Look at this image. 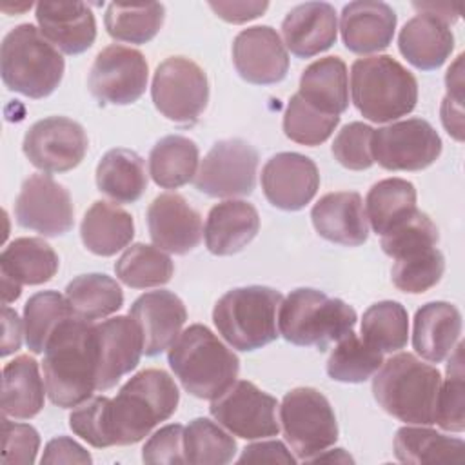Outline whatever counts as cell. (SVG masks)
I'll return each mask as SVG.
<instances>
[{
  "mask_svg": "<svg viewBox=\"0 0 465 465\" xmlns=\"http://www.w3.org/2000/svg\"><path fill=\"white\" fill-rule=\"evenodd\" d=\"M463 450L465 443L461 438L445 436L423 425H405L394 436V456L401 463L461 461Z\"/></svg>",
  "mask_w": 465,
  "mask_h": 465,
  "instance_id": "e575fe53",
  "label": "cell"
},
{
  "mask_svg": "<svg viewBox=\"0 0 465 465\" xmlns=\"http://www.w3.org/2000/svg\"><path fill=\"white\" fill-rule=\"evenodd\" d=\"M198 145L182 134L163 136L149 153V174L163 189H178L194 180L198 171Z\"/></svg>",
  "mask_w": 465,
  "mask_h": 465,
  "instance_id": "836d02e7",
  "label": "cell"
},
{
  "mask_svg": "<svg viewBox=\"0 0 465 465\" xmlns=\"http://www.w3.org/2000/svg\"><path fill=\"white\" fill-rule=\"evenodd\" d=\"M372 160L387 171H421L441 154V138L423 118H407L372 131Z\"/></svg>",
  "mask_w": 465,
  "mask_h": 465,
  "instance_id": "8fae6325",
  "label": "cell"
},
{
  "mask_svg": "<svg viewBox=\"0 0 465 465\" xmlns=\"http://www.w3.org/2000/svg\"><path fill=\"white\" fill-rule=\"evenodd\" d=\"M22 292V285L13 282L11 278L7 276H2V300H4V305H9L11 302H15Z\"/></svg>",
  "mask_w": 465,
  "mask_h": 465,
  "instance_id": "91938a15",
  "label": "cell"
},
{
  "mask_svg": "<svg viewBox=\"0 0 465 465\" xmlns=\"http://www.w3.org/2000/svg\"><path fill=\"white\" fill-rule=\"evenodd\" d=\"M381 351L369 345L363 338H358L354 331L338 340L327 360L329 378L343 383H361L381 367Z\"/></svg>",
  "mask_w": 465,
  "mask_h": 465,
  "instance_id": "7bdbcfd3",
  "label": "cell"
},
{
  "mask_svg": "<svg viewBox=\"0 0 465 465\" xmlns=\"http://www.w3.org/2000/svg\"><path fill=\"white\" fill-rule=\"evenodd\" d=\"M461 334V312L449 302H429L416 311L412 347L430 363L450 356Z\"/></svg>",
  "mask_w": 465,
  "mask_h": 465,
  "instance_id": "83f0119b",
  "label": "cell"
},
{
  "mask_svg": "<svg viewBox=\"0 0 465 465\" xmlns=\"http://www.w3.org/2000/svg\"><path fill=\"white\" fill-rule=\"evenodd\" d=\"M372 127L361 122H351L343 125L332 142V156L338 160L340 165L351 171H363L369 169L374 160L371 153V140H372Z\"/></svg>",
  "mask_w": 465,
  "mask_h": 465,
  "instance_id": "c3c4849f",
  "label": "cell"
},
{
  "mask_svg": "<svg viewBox=\"0 0 465 465\" xmlns=\"http://www.w3.org/2000/svg\"><path fill=\"white\" fill-rule=\"evenodd\" d=\"M463 341H458L449 356L447 380L440 385L436 400V416L443 430L463 432L465 429V372H463Z\"/></svg>",
  "mask_w": 465,
  "mask_h": 465,
  "instance_id": "ee69618b",
  "label": "cell"
},
{
  "mask_svg": "<svg viewBox=\"0 0 465 465\" xmlns=\"http://www.w3.org/2000/svg\"><path fill=\"white\" fill-rule=\"evenodd\" d=\"M438 240L440 234L436 223L429 218V214L416 209L381 234V249L385 254L398 260L436 247Z\"/></svg>",
  "mask_w": 465,
  "mask_h": 465,
  "instance_id": "bcb514c9",
  "label": "cell"
},
{
  "mask_svg": "<svg viewBox=\"0 0 465 465\" xmlns=\"http://www.w3.org/2000/svg\"><path fill=\"white\" fill-rule=\"evenodd\" d=\"M340 124V116L325 114L307 104L298 93L291 96L283 113V133L296 143L320 145L323 143Z\"/></svg>",
  "mask_w": 465,
  "mask_h": 465,
  "instance_id": "f6af8a7d",
  "label": "cell"
},
{
  "mask_svg": "<svg viewBox=\"0 0 465 465\" xmlns=\"http://www.w3.org/2000/svg\"><path fill=\"white\" fill-rule=\"evenodd\" d=\"M129 316L140 327L143 354L156 356L169 349L180 336L187 311L174 292L160 289L138 296L129 309Z\"/></svg>",
  "mask_w": 465,
  "mask_h": 465,
  "instance_id": "44dd1931",
  "label": "cell"
},
{
  "mask_svg": "<svg viewBox=\"0 0 465 465\" xmlns=\"http://www.w3.org/2000/svg\"><path fill=\"white\" fill-rule=\"evenodd\" d=\"M298 94L318 111L340 116L349 107L347 65L340 56H325L307 65L300 76Z\"/></svg>",
  "mask_w": 465,
  "mask_h": 465,
  "instance_id": "f1b7e54d",
  "label": "cell"
},
{
  "mask_svg": "<svg viewBox=\"0 0 465 465\" xmlns=\"http://www.w3.org/2000/svg\"><path fill=\"white\" fill-rule=\"evenodd\" d=\"M283 463V465H294L298 460L287 450V447L278 441V440H269V441H258L247 445L240 458L238 463Z\"/></svg>",
  "mask_w": 465,
  "mask_h": 465,
  "instance_id": "f5cc1de1",
  "label": "cell"
},
{
  "mask_svg": "<svg viewBox=\"0 0 465 465\" xmlns=\"http://www.w3.org/2000/svg\"><path fill=\"white\" fill-rule=\"evenodd\" d=\"M114 272L127 287L149 289L165 285L173 278L174 263L156 245L133 243L116 260Z\"/></svg>",
  "mask_w": 465,
  "mask_h": 465,
  "instance_id": "ab89813d",
  "label": "cell"
},
{
  "mask_svg": "<svg viewBox=\"0 0 465 465\" xmlns=\"http://www.w3.org/2000/svg\"><path fill=\"white\" fill-rule=\"evenodd\" d=\"M260 229L256 207L245 200H225L211 207L203 227L205 247L216 256H231L247 247Z\"/></svg>",
  "mask_w": 465,
  "mask_h": 465,
  "instance_id": "484cf974",
  "label": "cell"
},
{
  "mask_svg": "<svg viewBox=\"0 0 465 465\" xmlns=\"http://www.w3.org/2000/svg\"><path fill=\"white\" fill-rule=\"evenodd\" d=\"M316 163L300 153H278L262 169V189L267 202L282 211L303 209L318 193Z\"/></svg>",
  "mask_w": 465,
  "mask_h": 465,
  "instance_id": "e0dca14e",
  "label": "cell"
},
{
  "mask_svg": "<svg viewBox=\"0 0 465 465\" xmlns=\"http://www.w3.org/2000/svg\"><path fill=\"white\" fill-rule=\"evenodd\" d=\"M440 113H441V124L447 129V133L454 140L463 142V104H458L449 96H445L441 102Z\"/></svg>",
  "mask_w": 465,
  "mask_h": 465,
  "instance_id": "9f6ffc18",
  "label": "cell"
},
{
  "mask_svg": "<svg viewBox=\"0 0 465 465\" xmlns=\"http://www.w3.org/2000/svg\"><path fill=\"white\" fill-rule=\"evenodd\" d=\"M209 7L214 11L216 16H220L225 22L231 24H243L249 20H254L262 16L269 2L260 0H232V2H209Z\"/></svg>",
  "mask_w": 465,
  "mask_h": 465,
  "instance_id": "db71d44e",
  "label": "cell"
},
{
  "mask_svg": "<svg viewBox=\"0 0 465 465\" xmlns=\"http://www.w3.org/2000/svg\"><path fill=\"white\" fill-rule=\"evenodd\" d=\"M54 249L42 238H16L0 254V272L20 285H40L58 271Z\"/></svg>",
  "mask_w": 465,
  "mask_h": 465,
  "instance_id": "d6a6232c",
  "label": "cell"
},
{
  "mask_svg": "<svg viewBox=\"0 0 465 465\" xmlns=\"http://www.w3.org/2000/svg\"><path fill=\"white\" fill-rule=\"evenodd\" d=\"M282 35L283 45H287L294 56H316L336 42V9L327 2L300 4L285 15L282 22Z\"/></svg>",
  "mask_w": 465,
  "mask_h": 465,
  "instance_id": "d4e9b609",
  "label": "cell"
},
{
  "mask_svg": "<svg viewBox=\"0 0 465 465\" xmlns=\"http://www.w3.org/2000/svg\"><path fill=\"white\" fill-rule=\"evenodd\" d=\"M142 460L145 463H185L183 454V427L171 423L156 430L142 449Z\"/></svg>",
  "mask_w": 465,
  "mask_h": 465,
  "instance_id": "f907efd6",
  "label": "cell"
},
{
  "mask_svg": "<svg viewBox=\"0 0 465 465\" xmlns=\"http://www.w3.org/2000/svg\"><path fill=\"white\" fill-rule=\"evenodd\" d=\"M2 356H7L15 351L20 349L22 345V323L20 318L16 314V311H13L11 307L4 305L2 309Z\"/></svg>",
  "mask_w": 465,
  "mask_h": 465,
  "instance_id": "11a10c76",
  "label": "cell"
},
{
  "mask_svg": "<svg viewBox=\"0 0 465 465\" xmlns=\"http://www.w3.org/2000/svg\"><path fill=\"white\" fill-rule=\"evenodd\" d=\"M311 461H341V463H352L354 460H352L343 449H334V452L329 450V454H323V452L316 454Z\"/></svg>",
  "mask_w": 465,
  "mask_h": 465,
  "instance_id": "94428289",
  "label": "cell"
},
{
  "mask_svg": "<svg viewBox=\"0 0 465 465\" xmlns=\"http://www.w3.org/2000/svg\"><path fill=\"white\" fill-rule=\"evenodd\" d=\"M256 169L258 151L249 142L220 140L203 156L193 183L213 198L247 196L254 191Z\"/></svg>",
  "mask_w": 465,
  "mask_h": 465,
  "instance_id": "7c38bea8",
  "label": "cell"
},
{
  "mask_svg": "<svg viewBox=\"0 0 465 465\" xmlns=\"http://www.w3.org/2000/svg\"><path fill=\"white\" fill-rule=\"evenodd\" d=\"M356 320L349 303L309 287L291 291L278 309L280 334L294 345L320 351L349 334Z\"/></svg>",
  "mask_w": 465,
  "mask_h": 465,
  "instance_id": "ba28073f",
  "label": "cell"
},
{
  "mask_svg": "<svg viewBox=\"0 0 465 465\" xmlns=\"http://www.w3.org/2000/svg\"><path fill=\"white\" fill-rule=\"evenodd\" d=\"M45 381L38 372V361L27 354L5 363L2 372V416L29 420L44 409Z\"/></svg>",
  "mask_w": 465,
  "mask_h": 465,
  "instance_id": "f546056e",
  "label": "cell"
},
{
  "mask_svg": "<svg viewBox=\"0 0 465 465\" xmlns=\"http://www.w3.org/2000/svg\"><path fill=\"white\" fill-rule=\"evenodd\" d=\"M154 107L178 125H193L209 102L205 71L185 56H169L154 71L151 84Z\"/></svg>",
  "mask_w": 465,
  "mask_h": 465,
  "instance_id": "30bf717a",
  "label": "cell"
},
{
  "mask_svg": "<svg viewBox=\"0 0 465 465\" xmlns=\"http://www.w3.org/2000/svg\"><path fill=\"white\" fill-rule=\"evenodd\" d=\"M42 369L47 396L54 405L73 409L91 398L98 372L94 322L67 318L49 338Z\"/></svg>",
  "mask_w": 465,
  "mask_h": 465,
  "instance_id": "7a4b0ae2",
  "label": "cell"
},
{
  "mask_svg": "<svg viewBox=\"0 0 465 465\" xmlns=\"http://www.w3.org/2000/svg\"><path fill=\"white\" fill-rule=\"evenodd\" d=\"M98 191L116 203H133L147 189L143 158L124 147L107 151L96 165Z\"/></svg>",
  "mask_w": 465,
  "mask_h": 465,
  "instance_id": "1f68e13d",
  "label": "cell"
},
{
  "mask_svg": "<svg viewBox=\"0 0 465 465\" xmlns=\"http://www.w3.org/2000/svg\"><path fill=\"white\" fill-rule=\"evenodd\" d=\"M71 316H76L65 296L56 291L33 294L24 305V336L33 354H42L53 332Z\"/></svg>",
  "mask_w": 465,
  "mask_h": 465,
  "instance_id": "f35d334b",
  "label": "cell"
},
{
  "mask_svg": "<svg viewBox=\"0 0 465 465\" xmlns=\"http://www.w3.org/2000/svg\"><path fill=\"white\" fill-rule=\"evenodd\" d=\"M232 64L245 82L269 85L285 78L289 54L276 29L271 25H252L236 35Z\"/></svg>",
  "mask_w": 465,
  "mask_h": 465,
  "instance_id": "d6986e66",
  "label": "cell"
},
{
  "mask_svg": "<svg viewBox=\"0 0 465 465\" xmlns=\"http://www.w3.org/2000/svg\"><path fill=\"white\" fill-rule=\"evenodd\" d=\"M463 54L456 58V62L449 67L445 74V85H447V96L458 104H463V73H461Z\"/></svg>",
  "mask_w": 465,
  "mask_h": 465,
  "instance_id": "6f0895ef",
  "label": "cell"
},
{
  "mask_svg": "<svg viewBox=\"0 0 465 465\" xmlns=\"http://www.w3.org/2000/svg\"><path fill=\"white\" fill-rule=\"evenodd\" d=\"M180 401L174 380L162 369H143L129 378L114 398L104 400L102 423L105 445H133L142 441L160 423L169 420Z\"/></svg>",
  "mask_w": 465,
  "mask_h": 465,
  "instance_id": "6da1fadb",
  "label": "cell"
},
{
  "mask_svg": "<svg viewBox=\"0 0 465 465\" xmlns=\"http://www.w3.org/2000/svg\"><path fill=\"white\" fill-rule=\"evenodd\" d=\"M15 218L20 227L42 236H62L74 223L71 194L51 174H31L16 196Z\"/></svg>",
  "mask_w": 465,
  "mask_h": 465,
  "instance_id": "9a60e30c",
  "label": "cell"
},
{
  "mask_svg": "<svg viewBox=\"0 0 465 465\" xmlns=\"http://www.w3.org/2000/svg\"><path fill=\"white\" fill-rule=\"evenodd\" d=\"M167 361L182 387L202 400L222 396L238 378V356L205 325L193 323L169 347Z\"/></svg>",
  "mask_w": 465,
  "mask_h": 465,
  "instance_id": "3957f363",
  "label": "cell"
},
{
  "mask_svg": "<svg viewBox=\"0 0 465 465\" xmlns=\"http://www.w3.org/2000/svg\"><path fill=\"white\" fill-rule=\"evenodd\" d=\"M412 211H416V187L403 178L380 180L367 193V222L380 236Z\"/></svg>",
  "mask_w": 465,
  "mask_h": 465,
  "instance_id": "8d00e7d4",
  "label": "cell"
},
{
  "mask_svg": "<svg viewBox=\"0 0 465 465\" xmlns=\"http://www.w3.org/2000/svg\"><path fill=\"white\" fill-rule=\"evenodd\" d=\"M285 441L302 461H311L338 440V423L329 400L312 387L289 391L280 405Z\"/></svg>",
  "mask_w": 465,
  "mask_h": 465,
  "instance_id": "9c48e42d",
  "label": "cell"
},
{
  "mask_svg": "<svg viewBox=\"0 0 465 465\" xmlns=\"http://www.w3.org/2000/svg\"><path fill=\"white\" fill-rule=\"evenodd\" d=\"M185 463L193 465H225L236 456V441L220 423L209 418H194L183 427Z\"/></svg>",
  "mask_w": 465,
  "mask_h": 465,
  "instance_id": "60d3db41",
  "label": "cell"
},
{
  "mask_svg": "<svg viewBox=\"0 0 465 465\" xmlns=\"http://www.w3.org/2000/svg\"><path fill=\"white\" fill-rule=\"evenodd\" d=\"M65 298L74 314L87 322L104 320L124 305V292L118 282L102 272L76 276L67 283Z\"/></svg>",
  "mask_w": 465,
  "mask_h": 465,
  "instance_id": "d590c367",
  "label": "cell"
},
{
  "mask_svg": "<svg viewBox=\"0 0 465 465\" xmlns=\"http://www.w3.org/2000/svg\"><path fill=\"white\" fill-rule=\"evenodd\" d=\"M351 96L363 118L385 124L416 107L418 82L407 67L389 54L365 56L351 65Z\"/></svg>",
  "mask_w": 465,
  "mask_h": 465,
  "instance_id": "5b68a950",
  "label": "cell"
},
{
  "mask_svg": "<svg viewBox=\"0 0 465 465\" xmlns=\"http://www.w3.org/2000/svg\"><path fill=\"white\" fill-rule=\"evenodd\" d=\"M35 16L44 38L65 54H80L94 44V15L84 2H38Z\"/></svg>",
  "mask_w": 465,
  "mask_h": 465,
  "instance_id": "7402d4cb",
  "label": "cell"
},
{
  "mask_svg": "<svg viewBox=\"0 0 465 465\" xmlns=\"http://www.w3.org/2000/svg\"><path fill=\"white\" fill-rule=\"evenodd\" d=\"M445 271V258L440 249L430 247L403 258L392 265V283L411 294H421L434 287Z\"/></svg>",
  "mask_w": 465,
  "mask_h": 465,
  "instance_id": "7dc6e473",
  "label": "cell"
},
{
  "mask_svg": "<svg viewBox=\"0 0 465 465\" xmlns=\"http://www.w3.org/2000/svg\"><path fill=\"white\" fill-rule=\"evenodd\" d=\"M94 341L98 358L96 391H107L140 363L143 354L142 332L131 316H114L94 323Z\"/></svg>",
  "mask_w": 465,
  "mask_h": 465,
  "instance_id": "ac0fdd59",
  "label": "cell"
},
{
  "mask_svg": "<svg viewBox=\"0 0 465 465\" xmlns=\"http://www.w3.org/2000/svg\"><path fill=\"white\" fill-rule=\"evenodd\" d=\"M280 291L265 285H247L227 291L213 309V322L222 338L238 351H256L274 341Z\"/></svg>",
  "mask_w": 465,
  "mask_h": 465,
  "instance_id": "52a82bcc",
  "label": "cell"
},
{
  "mask_svg": "<svg viewBox=\"0 0 465 465\" xmlns=\"http://www.w3.org/2000/svg\"><path fill=\"white\" fill-rule=\"evenodd\" d=\"M40 434L33 425L2 418V461L5 465H31L36 461Z\"/></svg>",
  "mask_w": 465,
  "mask_h": 465,
  "instance_id": "681fc988",
  "label": "cell"
},
{
  "mask_svg": "<svg viewBox=\"0 0 465 465\" xmlns=\"http://www.w3.org/2000/svg\"><path fill=\"white\" fill-rule=\"evenodd\" d=\"M65 62L33 24L13 27L2 40L0 73L7 89L29 98L49 96L62 82Z\"/></svg>",
  "mask_w": 465,
  "mask_h": 465,
  "instance_id": "8992f818",
  "label": "cell"
},
{
  "mask_svg": "<svg viewBox=\"0 0 465 465\" xmlns=\"http://www.w3.org/2000/svg\"><path fill=\"white\" fill-rule=\"evenodd\" d=\"M80 236L85 249L93 254L113 256L131 243L134 236V222L125 209L98 200L84 214Z\"/></svg>",
  "mask_w": 465,
  "mask_h": 465,
  "instance_id": "4dcf8cb0",
  "label": "cell"
},
{
  "mask_svg": "<svg viewBox=\"0 0 465 465\" xmlns=\"http://www.w3.org/2000/svg\"><path fill=\"white\" fill-rule=\"evenodd\" d=\"M412 5H414V9H421L423 13L438 16L445 24H452L460 16L458 9L454 5H449V4H412Z\"/></svg>",
  "mask_w": 465,
  "mask_h": 465,
  "instance_id": "680465c9",
  "label": "cell"
},
{
  "mask_svg": "<svg viewBox=\"0 0 465 465\" xmlns=\"http://www.w3.org/2000/svg\"><path fill=\"white\" fill-rule=\"evenodd\" d=\"M84 127L65 116H47L35 122L24 136V154L42 173L74 169L87 153Z\"/></svg>",
  "mask_w": 465,
  "mask_h": 465,
  "instance_id": "2e32d148",
  "label": "cell"
},
{
  "mask_svg": "<svg viewBox=\"0 0 465 465\" xmlns=\"http://www.w3.org/2000/svg\"><path fill=\"white\" fill-rule=\"evenodd\" d=\"M147 227L153 243L173 254H187L203 234L200 213L176 193L158 194L149 203Z\"/></svg>",
  "mask_w": 465,
  "mask_h": 465,
  "instance_id": "ffe728a7",
  "label": "cell"
},
{
  "mask_svg": "<svg viewBox=\"0 0 465 465\" xmlns=\"http://www.w3.org/2000/svg\"><path fill=\"white\" fill-rule=\"evenodd\" d=\"M396 13L385 2L356 0L341 9L340 33L345 47L356 54L389 47L396 29Z\"/></svg>",
  "mask_w": 465,
  "mask_h": 465,
  "instance_id": "603a6c76",
  "label": "cell"
},
{
  "mask_svg": "<svg viewBox=\"0 0 465 465\" xmlns=\"http://www.w3.org/2000/svg\"><path fill=\"white\" fill-rule=\"evenodd\" d=\"M276 409L274 396L252 381L236 380L222 396L211 400L209 412L231 434L243 440H262L276 436L280 430Z\"/></svg>",
  "mask_w": 465,
  "mask_h": 465,
  "instance_id": "4fadbf2b",
  "label": "cell"
},
{
  "mask_svg": "<svg viewBox=\"0 0 465 465\" xmlns=\"http://www.w3.org/2000/svg\"><path fill=\"white\" fill-rule=\"evenodd\" d=\"M361 338L381 352L403 349L409 340V316L405 307L392 300L372 303L361 318Z\"/></svg>",
  "mask_w": 465,
  "mask_h": 465,
  "instance_id": "b9f144b4",
  "label": "cell"
},
{
  "mask_svg": "<svg viewBox=\"0 0 465 465\" xmlns=\"http://www.w3.org/2000/svg\"><path fill=\"white\" fill-rule=\"evenodd\" d=\"M441 374L411 352H400L372 374L378 405L396 420L411 425H432Z\"/></svg>",
  "mask_w": 465,
  "mask_h": 465,
  "instance_id": "277c9868",
  "label": "cell"
},
{
  "mask_svg": "<svg viewBox=\"0 0 465 465\" xmlns=\"http://www.w3.org/2000/svg\"><path fill=\"white\" fill-rule=\"evenodd\" d=\"M165 18V7L160 2L149 4H124L111 2L105 9L104 24L118 42L145 44L153 40L162 29Z\"/></svg>",
  "mask_w": 465,
  "mask_h": 465,
  "instance_id": "74e56055",
  "label": "cell"
},
{
  "mask_svg": "<svg viewBox=\"0 0 465 465\" xmlns=\"http://www.w3.org/2000/svg\"><path fill=\"white\" fill-rule=\"evenodd\" d=\"M400 53L421 71L441 67L454 49V35L443 20L420 11L401 27L398 35Z\"/></svg>",
  "mask_w": 465,
  "mask_h": 465,
  "instance_id": "4316f807",
  "label": "cell"
},
{
  "mask_svg": "<svg viewBox=\"0 0 465 465\" xmlns=\"http://www.w3.org/2000/svg\"><path fill=\"white\" fill-rule=\"evenodd\" d=\"M40 463L42 465L44 463H82V465H89V463H93V458L73 438L58 436V438H53L51 441H47Z\"/></svg>",
  "mask_w": 465,
  "mask_h": 465,
  "instance_id": "816d5d0a",
  "label": "cell"
},
{
  "mask_svg": "<svg viewBox=\"0 0 465 465\" xmlns=\"http://www.w3.org/2000/svg\"><path fill=\"white\" fill-rule=\"evenodd\" d=\"M147 78L145 56L138 49L113 44L96 54L87 87L100 105H129L145 93Z\"/></svg>",
  "mask_w": 465,
  "mask_h": 465,
  "instance_id": "5bb4252c",
  "label": "cell"
},
{
  "mask_svg": "<svg viewBox=\"0 0 465 465\" xmlns=\"http://www.w3.org/2000/svg\"><path fill=\"white\" fill-rule=\"evenodd\" d=\"M316 232L345 247H358L367 242L369 222L363 200L354 191H338L323 194L311 211Z\"/></svg>",
  "mask_w": 465,
  "mask_h": 465,
  "instance_id": "cb8c5ba5",
  "label": "cell"
}]
</instances>
